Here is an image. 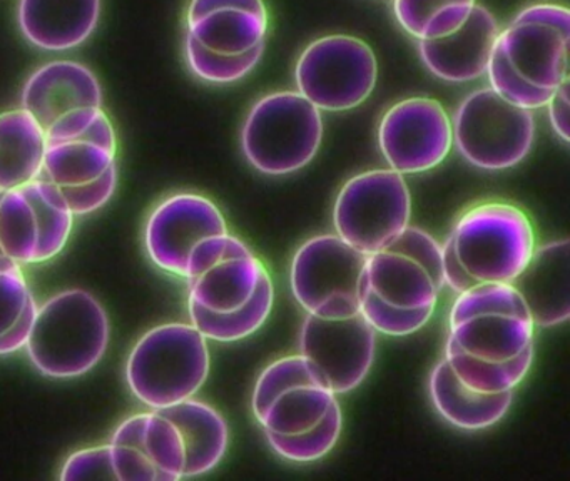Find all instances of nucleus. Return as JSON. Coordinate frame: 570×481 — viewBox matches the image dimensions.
Masks as SVG:
<instances>
[{"label":"nucleus","mask_w":570,"mask_h":481,"mask_svg":"<svg viewBox=\"0 0 570 481\" xmlns=\"http://www.w3.org/2000/svg\"><path fill=\"white\" fill-rule=\"evenodd\" d=\"M111 324L89 291L68 289L38 307L26 350L32 366L49 377H78L105 356Z\"/></svg>","instance_id":"obj_1"},{"label":"nucleus","mask_w":570,"mask_h":481,"mask_svg":"<svg viewBox=\"0 0 570 481\" xmlns=\"http://www.w3.org/2000/svg\"><path fill=\"white\" fill-rule=\"evenodd\" d=\"M208 340L191 323H166L139 337L126 361V383L151 410L195 396L208 380Z\"/></svg>","instance_id":"obj_2"},{"label":"nucleus","mask_w":570,"mask_h":481,"mask_svg":"<svg viewBox=\"0 0 570 481\" xmlns=\"http://www.w3.org/2000/svg\"><path fill=\"white\" fill-rule=\"evenodd\" d=\"M323 139L322 110L298 90L266 94L246 116L242 149L266 176H286L308 166Z\"/></svg>","instance_id":"obj_3"},{"label":"nucleus","mask_w":570,"mask_h":481,"mask_svg":"<svg viewBox=\"0 0 570 481\" xmlns=\"http://www.w3.org/2000/svg\"><path fill=\"white\" fill-rule=\"evenodd\" d=\"M449 237L456 259L479 284H512L537 247L529 214L502 200L466 209Z\"/></svg>","instance_id":"obj_4"},{"label":"nucleus","mask_w":570,"mask_h":481,"mask_svg":"<svg viewBox=\"0 0 570 481\" xmlns=\"http://www.w3.org/2000/svg\"><path fill=\"white\" fill-rule=\"evenodd\" d=\"M532 316L512 284H476L450 311L449 337L470 356L509 361L533 344Z\"/></svg>","instance_id":"obj_5"},{"label":"nucleus","mask_w":570,"mask_h":481,"mask_svg":"<svg viewBox=\"0 0 570 481\" xmlns=\"http://www.w3.org/2000/svg\"><path fill=\"white\" fill-rule=\"evenodd\" d=\"M453 144L463 159L485 170L522 163L535 140L533 110L522 109L490 87L473 90L456 107Z\"/></svg>","instance_id":"obj_6"},{"label":"nucleus","mask_w":570,"mask_h":481,"mask_svg":"<svg viewBox=\"0 0 570 481\" xmlns=\"http://www.w3.org/2000/svg\"><path fill=\"white\" fill-rule=\"evenodd\" d=\"M410 216L409 186L393 169L356 174L340 189L333 207L336 236L366 256L399 237L410 226Z\"/></svg>","instance_id":"obj_7"},{"label":"nucleus","mask_w":570,"mask_h":481,"mask_svg":"<svg viewBox=\"0 0 570 481\" xmlns=\"http://www.w3.org/2000/svg\"><path fill=\"white\" fill-rule=\"evenodd\" d=\"M366 257L336 234L305 240L289 267L293 297L306 313L320 317L338 320L360 313Z\"/></svg>","instance_id":"obj_8"},{"label":"nucleus","mask_w":570,"mask_h":481,"mask_svg":"<svg viewBox=\"0 0 570 481\" xmlns=\"http://www.w3.org/2000/svg\"><path fill=\"white\" fill-rule=\"evenodd\" d=\"M379 79L375 52L365 40L345 33L313 40L295 66L298 92L320 110L355 109L372 96Z\"/></svg>","instance_id":"obj_9"},{"label":"nucleus","mask_w":570,"mask_h":481,"mask_svg":"<svg viewBox=\"0 0 570 481\" xmlns=\"http://www.w3.org/2000/svg\"><path fill=\"white\" fill-rule=\"evenodd\" d=\"M336 401L322 371L303 354L273 361L256 381L252 408L263 431L296 434L318 424Z\"/></svg>","instance_id":"obj_10"},{"label":"nucleus","mask_w":570,"mask_h":481,"mask_svg":"<svg viewBox=\"0 0 570 481\" xmlns=\"http://www.w3.org/2000/svg\"><path fill=\"white\" fill-rule=\"evenodd\" d=\"M363 279L392 306L435 307L445 286L442 246L422 227L409 226L392 243L366 257Z\"/></svg>","instance_id":"obj_11"},{"label":"nucleus","mask_w":570,"mask_h":481,"mask_svg":"<svg viewBox=\"0 0 570 481\" xmlns=\"http://www.w3.org/2000/svg\"><path fill=\"white\" fill-rule=\"evenodd\" d=\"M497 47L522 79L553 92L569 77V9L550 2L525 7L500 29Z\"/></svg>","instance_id":"obj_12"},{"label":"nucleus","mask_w":570,"mask_h":481,"mask_svg":"<svg viewBox=\"0 0 570 481\" xmlns=\"http://www.w3.org/2000/svg\"><path fill=\"white\" fill-rule=\"evenodd\" d=\"M266 273L263 261L239 237H206L193 247L186 264L189 301L212 313H232L252 300Z\"/></svg>","instance_id":"obj_13"},{"label":"nucleus","mask_w":570,"mask_h":481,"mask_svg":"<svg viewBox=\"0 0 570 481\" xmlns=\"http://www.w3.org/2000/svg\"><path fill=\"white\" fill-rule=\"evenodd\" d=\"M379 144L390 169L426 173L440 166L452 150V119L439 100L409 97L383 114Z\"/></svg>","instance_id":"obj_14"},{"label":"nucleus","mask_w":570,"mask_h":481,"mask_svg":"<svg viewBox=\"0 0 570 481\" xmlns=\"http://www.w3.org/2000/svg\"><path fill=\"white\" fill-rule=\"evenodd\" d=\"M375 353L376 331L360 313L338 320L308 314L303 321L299 354L322 371L335 394L363 383Z\"/></svg>","instance_id":"obj_15"},{"label":"nucleus","mask_w":570,"mask_h":481,"mask_svg":"<svg viewBox=\"0 0 570 481\" xmlns=\"http://www.w3.org/2000/svg\"><path fill=\"white\" fill-rule=\"evenodd\" d=\"M229 233L222 209L202 194L166 197L149 214L145 246L149 259L169 274L185 277L193 247L206 237Z\"/></svg>","instance_id":"obj_16"},{"label":"nucleus","mask_w":570,"mask_h":481,"mask_svg":"<svg viewBox=\"0 0 570 481\" xmlns=\"http://www.w3.org/2000/svg\"><path fill=\"white\" fill-rule=\"evenodd\" d=\"M118 480L178 481L185 471V443L178 428L159 411L132 414L112 433Z\"/></svg>","instance_id":"obj_17"},{"label":"nucleus","mask_w":570,"mask_h":481,"mask_svg":"<svg viewBox=\"0 0 570 481\" xmlns=\"http://www.w3.org/2000/svg\"><path fill=\"white\" fill-rule=\"evenodd\" d=\"M269 13L265 0H191L186 32L218 53H245L265 42Z\"/></svg>","instance_id":"obj_18"},{"label":"nucleus","mask_w":570,"mask_h":481,"mask_svg":"<svg viewBox=\"0 0 570 481\" xmlns=\"http://www.w3.org/2000/svg\"><path fill=\"white\" fill-rule=\"evenodd\" d=\"M499 33L495 16L476 3L455 32L440 39L419 40L420 59L439 79L472 82L485 76Z\"/></svg>","instance_id":"obj_19"},{"label":"nucleus","mask_w":570,"mask_h":481,"mask_svg":"<svg viewBox=\"0 0 570 481\" xmlns=\"http://www.w3.org/2000/svg\"><path fill=\"white\" fill-rule=\"evenodd\" d=\"M82 107H102V87L89 67L75 60L45 63L22 89V109L45 130L59 117Z\"/></svg>","instance_id":"obj_20"},{"label":"nucleus","mask_w":570,"mask_h":481,"mask_svg":"<svg viewBox=\"0 0 570 481\" xmlns=\"http://www.w3.org/2000/svg\"><path fill=\"white\" fill-rule=\"evenodd\" d=\"M533 324L553 327L570 317L569 240H550L535 247L522 273L512 281Z\"/></svg>","instance_id":"obj_21"},{"label":"nucleus","mask_w":570,"mask_h":481,"mask_svg":"<svg viewBox=\"0 0 570 481\" xmlns=\"http://www.w3.org/2000/svg\"><path fill=\"white\" fill-rule=\"evenodd\" d=\"M101 0H19L22 33L39 49L61 52L85 43L98 27Z\"/></svg>","instance_id":"obj_22"},{"label":"nucleus","mask_w":570,"mask_h":481,"mask_svg":"<svg viewBox=\"0 0 570 481\" xmlns=\"http://www.w3.org/2000/svg\"><path fill=\"white\" fill-rule=\"evenodd\" d=\"M116 150L115 126L102 112L85 136L46 143L41 177L59 187L91 183L116 164Z\"/></svg>","instance_id":"obj_23"},{"label":"nucleus","mask_w":570,"mask_h":481,"mask_svg":"<svg viewBox=\"0 0 570 481\" xmlns=\"http://www.w3.org/2000/svg\"><path fill=\"white\" fill-rule=\"evenodd\" d=\"M430 400L443 420L465 431H480L503 420L512 406L513 391L480 393L456 377L445 357L435 364L429 381Z\"/></svg>","instance_id":"obj_24"},{"label":"nucleus","mask_w":570,"mask_h":481,"mask_svg":"<svg viewBox=\"0 0 570 481\" xmlns=\"http://www.w3.org/2000/svg\"><path fill=\"white\" fill-rule=\"evenodd\" d=\"M156 411L168 418L181 434L186 457L183 478L202 477L222 463L228 451L229 428L218 410L193 396Z\"/></svg>","instance_id":"obj_25"},{"label":"nucleus","mask_w":570,"mask_h":481,"mask_svg":"<svg viewBox=\"0 0 570 481\" xmlns=\"http://www.w3.org/2000/svg\"><path fill=\"white\" fill-rule=\"evenodd\" d=\"M45 153V127L28 110L0 114V190L41 177Z\"/></svg>","instance_id":"obj_26"},{"label":"nucleus","mask_w":570,"mask_h":481,"mask_svg":"<svg viewBox=\"0 0 570 481\" xmlns=\"http://www.w3.org/2000/svg\"><path fill=\"white\" fill-rule=\"evenodd\" d=\"M275 304V287L272 276L266 273L252 300L232 313H212L188 301L189 320L206 340L233 343L245 340L259 330L272 314Z\"/></svg>","instance_id":"obj_27"},{"label":"nucleus","mask_w":570,"mask_h":481,"mask_svg":"<svg viewBox=\"0 0 570 481\" xmlns=\"http://www.w3.org/2000/svg\"><path fill=\"white\" fill-rule=\"evenodd\" d=\"M445 360L456 377L470 390L480 393H503L515 390L529 373L533 361V344L512 360L493 363L470 356L446 337Z\"/></svg>","instance_id":"obj_28"},{"label":"nucleus","mask_w":570,"mask_h":481,"mask_svg":"<svg viewBox=\"0 0 570 481\" xmlns=\"http://www.w3.org/2000/svg\"><path fill=\"white\" fill-rule=\"evenodd\" d=\"M21 187L32 204L38 220L39 244L36 264L46 263L61 254L68 244L75 226V214L69 209L59 186L51 180L38 177Z\"/></svg>","instance_id":"obj_29"},{"label":"nucleus","mask_w":570,"mask_h":481,"mask_svg":"<svg viewBox=\"0 0 570 481\" xmlns=\"http://www.w3.org/2000/svg\"><path fill=\"white\" fill-rule=\"evenodd\" d=\"M476 0H393L396 22L416 40L450 36L465 23Z\"/></svg>","instance_id":"obj_30"},{"label":"nucleus","mask_w":570,"mask_h":481,"mask_svg":"<svg viewBox=\"0 0 570 481\" xmlns=\"http://www.w3.org/2000/svg\"><path fill=\"white\" fill-rule=\"evenodd\" d=\"M39 229L35 209L22 187L0 197V249L18 264H36Z\"/></svg>","instance_id":"obj_31"},{"label":"nucleus","mask_w":570,"mask_h":481,"mask_svg":"<svg viewBox=\"0 0 570 481\" xmlns=\"http://www.w3.org/2000/svg\"><path fill=\"white\" fill-rule=\"evenodd\" d=\"M343 414L338 401L333 403L322 421L308 431L296 434H278L265 431L266 440L276 454L295 463H313L325 458L338 443Z\"/></svg>","instance_id":"obj_32"},{"label":"nucleus","mask_w":570,"mask_h":481,"mask_svg":"<svg viewBox=\"0 0 570 481\" xmlns=\"http://www.w3.org/2000/svg\"><path fill=\"white\" fill-rule=\"evenodd\" d=\"M263 52H265V42L253 47L248 52L236 53V56L213 52L186 32V62H188L191 72L199 79L206 80V82L233 84L245 79L258 66Z\"/></svg>","instance_id":"obj_33"},{"label":"nucleus","mask_w":570,"mask_h":481,"mask_svg":"<svg viewBox=\"0 0 570 481\" xmlns=\"http://www.w3.org/2000/svg\"><path fill=\"white\" fill-rule=\"evenodd\" d=\"M433 311L435 307L403 310V307L386 304L366 286L365 279L360 287V314L376 333L386 334V336H409L416 333L429 323Z\"/></svg>","instance_id":"obj_34"},{"label":"nucleus","mask_w":570,"mask_h":481,"mask_svg":"<svg viewBox=\"0 0 570 481\" xmlns=\"http://www.w3.org/2000/svg\"><path fill=\"white\" fill-rule=\"evenodd\" d=\"M487 76H489L490 89L495 90L500 97L522 107V109L535 110L546 107L553 94L522 79L512 69L497 43L492 57H490L489 67H487Z\"/></svg>","instance_id":"obj_35"},{"label":"nucleus","mask_w":570,"mask_h":481,"mask_svg":"<svg viewBox=\"0 0 570 481\" xmlns=\"http://www.w3.org/2000/svg\"><path fill=\"white\" fill-rule=\"evenodd\" d=\"M32 293L21 264L4 257L0 261V334L11 330L24 313Z\"/></svg>","instance_id":"obj_36"},{"label":"nucleus","mask_w":570,"mask_h":481,"mask_svg":"<svg viewBox=\"0 0 570 481\" xmlns=\"http://www.w3.org/2000/svg\"><path fill=\"white\" fill-rule=\"evenodd\" d=\"M118 187V166L112 164L108 170L91 183L78 186H61L62 196L75 216H86L105 207L115 196Z\"/></svg>","instance_id":"obj_37"},{"label":"nucleus","mask_w":570,"mask_h":481,"mask_svg":"<svg viewBox=\"0 0 570 481\" xmlns=\"http://www.w3.org/2000/svg\"><path fill=\"white\" fill-rule=\"evenodd\" d=\"M59 480H118L109 443L75 451L62 464Z\"/></svg>","instance_id":"obj_38"},{"label":"nucleus","mask_w":570,"mask_h":481,"mask_svg":"<svg viewBox=\"0 0 570 481\" xmlns=\"http://www.w3.org/2000/svg\"><path fill=\"white\" fill-rule=\"evenodd\" d=\"M38 307V303H36L35 296H32L29 300L28 306H26L24 313L19 317L18 323L11 330L6 331L4 334H0V356L2 354L16 353V351L26 347L29 336H31L32 326H35Z\"/></svg>","instance_id":"obj_39"},{"label":"nucleus","mask_w":570,"mask_h":481,"mask_svg":"<svg viewBox=\"0 0 570 481\" xmlns=\"http://www.w3.org/2000/svg\"><path fill=\"white\" fill-rule=\"evenodd\" d=\"M442 266L443 279H445L446 286L455 291L456 294L465 293V291L472 289L473 286L479 284L472 276L466 274L460 261L456 259L455 249H453L450 237H446L442 246Z\"/></svg>","instance_id":"obj_40"},{"label":"nucleus","mask_w":570,"mask_h":481,"mask_svg":"<svg viewBox=\"0 0 570 481\" xmlns=\"http://www.w3.org/2000/svg\"><path fill=\"white\" fill-rule=\"evenodd\" d=\"M546 107H549V119L553 132L563 143H569V77L553 90L552 97H550Z\"/></svg>","instance_id":"obj_41"},{"label":"nucleus","mask_w":570,"mask_h":481,"mask_svg":"<svg viewBox=\"0 0 570 481\" xmlns=\"http://www.w3.org/2000/svg\"><path fill=\"white\" fill-rule=\"evenodd\" d=\"M2 193H4V190H0V197H2ZM0 256H4V253H2V249H0Z\"/></svg>","instance_id":"obj_42"}]
</instances>
